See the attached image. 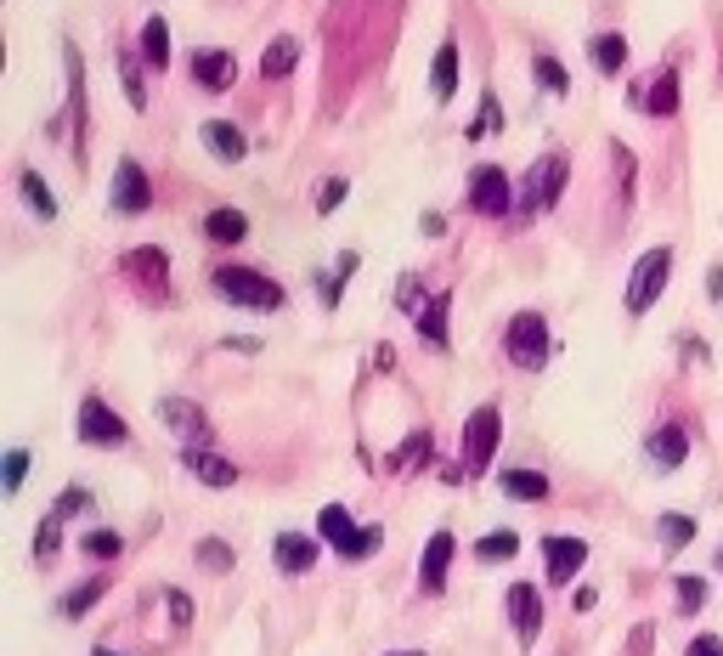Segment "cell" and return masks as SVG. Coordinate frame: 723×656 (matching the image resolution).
I'll return each mask as SVG.
<instances>
[{
  "label": "cell",
  "mask_w": 723,
  "mask_h": 656,
  "mask_svg": "<svg viewBox=\"0 0 723 656\" xmlns=\"http://www.w3.org/2000/svg\"><path fill=\"white\" fill-rule=\"evenodd\" d=\"M210 284H215V295H221L226 306H244V311H283V289L272 284L266 272H255V266H221Z\"/></svg>",
  "instance_id": "6da1fadb"
},
{
  "label": "cell",
  "mask_w": 723,
  "mask_h": 656,
  "mask_svg": "<svg viewBox=\"0 0 723 656\" xmlns=\"http://www.w3.org/2000/svg\"><path fill=\"white\" fill-rule=\"evenodd\" d=\"M317 538H322L333 554H340V560H368V554L384 543L379 527H357V521H351L345 504H328V509L317 515Z\"/></svg>",
  "instance_id": "7a4b0ae2"
},
{
  "label": "cell",
  "mask_w": 723,
  "mask_h": 656,
  "mask_svg": "<svg viewBox=\"0 0 723 656\" xmlns=\"http://www.w3.org/2000/svg\"><path fill=\"white\" fill-rule=\"evenodd\" d=\"M565 176H571V159H565V154H543V159H532V170L520 176V215H543V210H554L560 193H565Z\"/></svg>",
  "instance_id": "3957f363"
},
{
  "label": "cell",
  "mask_w": 723,
  "mask_h": 656,
  "mask_svg": "<svg viewBox=\"0 0 723 656\" xmlns=\"http://www.w3.org/2000/svg\"><path fill=\"white\" fill-rule=\"evenodd\" d=\"M503 351H509L514 368L543 373V362H549V317L543 311H514L509 328H503Z\"/></svg>",
  "instance_id": "277c9868"
},
{
  "label": "cell",
  "mask_w": 723,
  "mask_h": 656,
  "mask_svg": "<svg viewBox=\"0 0 723 656\" xmlns=\"http://www.w3.org/2000/svg\"><path fill=\"white\" fill-rule=\"evenodd\" d=\"M667 272H672V250H667V244L645 250V255L634 261V272H628V289H621V306H628L634 317H645V311L661 300V289H667Z\"/></svg>",
  "instance_id": "5b68a950"
},
{
  "label": "cell",
  "mask_w": 723,
  "mask_h": 656,
  "mask_svg": "<svg viewBox=\"0 0 723 656\" xmlns=\"http://www.w3.org/2000/svg\"><path fill=\"white\" fill-rule=\"evenodd\" d=\"M469 210L475 215H509V210H520V187L498 165H475L469 170Z\"/></svg>",
  "instance_id": "8992f818"
},
{
  "label": "cell",
  "mask_w": 723,
  "mask_h": 656,
  "mask_svg": "<svg viewBox=\"0 0 723 656\" xmlns=\"http://www.w3.org/2000/svg\"><path fill=\"white\" fill-rule=\"evenodd\" d=\"M498 436H503V413H498V402L475 408V413H469V431H464V470H469V476H480V470L492 464Z\"/></svg>",
  "instance_id": "52a82bcc"
},
{
  "label": "cell",
  "mask_w": 723,
  "mask_h": 656,
  "mask_svg": "<svg viewBox=\"0 0 723 656\" xmlns=\"http://www.w3.org/2000/svg\"><path fill=\"white\" fill-rule=\"evenodd\" d=\"M159 425L181 442V447H210V419L199 402H187V396H159Z\"/></svg>",
  "instance_id": "ba28073f"
},
{
  "label": "cell",
  "mask_w": 723,
  "mask_h": 656,
  "mask_svg": "<svg viewBox=\"0 0 723 656\" xmlns=\"http://www.w3.org/2000/svg\"><path fill=\"white\" fill-rule=\"evenodd\" d=\"M74 431H79L85 447H125V442H130V425H125V419H119L103 396H85V402H79V425H74Z\"/></svg>",
  "instance_id": "9c48e42d"
},
{
  "label": "cell",
  "mask_w": 723,
  "mask_h": 656,
  "mask_svg": "<svg viewBox=\"0 0 723 656\" xmlns=\"http://www.w3.org/2000/svg\"><path fill=\"white\" fill-rule=\"evenodd\" d=\"M119 215H148L153 210V181H148V170H141L136 159H119V170H114V199H108Z\"/></svg>",
  "instance_id": "30bf717a"
},
{
  "label": "cell",
  "mask_w": 723,
  "mask_h": 656,
  "mask_svg": "<svg viewBox=\"0 0 723 656\" xmlns=\"http://www.w3.org/2000/svg\"><path fill=\"white\" fill-rule=\"evenodd\" d=\"M628 103L634 108H645V114H656V119H667V114H679V68H656V80H639V85H628Z\"/></svg>",
  "instance_id": "8fae6325"
},
{
  "label": "cell",
  "mask_w": 723,
  "mask_h": 656,
  "mask_svg": "<svg viewBox=\"0 0 723 656\" xmlns=\"http://www.w3.org/2000/svg\"><path fill=\"white\" fill-rule=\"evenodd\" d=\"M543 554H549V567H543V578L560 589V583H571L576 572L588 567V543L583 538H560V532H549L543 538Z\"/></svg>",
  "instance_id": "7c38bea8"
},
{
  "label": "cell",
  "mask_w": 723,
  "mask_h": 656,
  "mask_svg": "<svg viewBox=\"0 0 723 656\" xmlns=\"http://www.w3.org/2000/svg\"><path fill=\"white\" fill-rule=\"evenodd\" d=\"M503 600H509V623H514L520 645H532L543 634V589L538 583H514Z\"/></svg>",
  "instance_id": "4fadbf2b"
},
{
  "label": "cell",
  "mask_w": 723,
  "mask_h": 656,
  "mask_svg": "<svg viewBox=\"0 0 723 656\" xmlns=\"http://www.w3.org/2000/svg\"><path fill=\"white\" fill-rule=\"evenodd\" d=\"M317 554H322V538H306V532H277L272 538V560H277V572H288V578L311 572Z\"/></svg>",
  "instance_id": "5bb4252c"
},
{
  "label": "cell",
  "mask_w": 723,
  "mask_h": 656,
  "mask_svg": "<svg viewBox=\"0 0 723 656\" xmlns=\"http://www.w3.org/2000/svg\"><path fill=\"white\" fill-rule=\"evenodd\" d=\"M645 458H650V470H679V464L690 458V436L679 431V425H656L650 436H645Z\"/></svg>",
  "instance_id": "9a60e30c"
},
{
  "label": "cell",
  "mask_w": 723,
  "mask_h": 656,
  "mask_svg": "<svg viewBox=\"0 0 723 656\" xmlns=\"http://www.w3.org/2000/svg\"><path fill=\"white\" fill-rule=\"evenodd\" d=\"M453 554H458L453 532H436V538L424 543V567H418V589H424V594H442V589H447V567H453Z\"/></svg>",
  "instance_id": "2e32d148"
},
{
  "label": "cell",
  "mask_w": 723,
  "mask_h": 656,
  "mask_svg": "<svg viewBox=\"0 0 723 656\" xmlns=\"http://www.w3.org/2000/svg\"><path fill=\"white\" fill-rule=\"evenodd\" d=\"M181 464H187V476L204 482V487H232V482H237V464H226V458L210 453V447H181Z\"/></svg>",
  "instance_id": "e0dca14e"
},
{
  "label": "cell",
  "mask_w": 723,
  "mask_h": 656,
  "mask_svg": "<svg viewBox=\"0 0 723 656\" xmlns=\"http://www.w3.org/2000/svg\"><path fill=\"white\" fill-rule=\"evenodd\" d=\"M63 57H68V114H74V159H85V68L74 40H63Z\"/></svg>",
  "instance_id": "ac0fdd59"
},
{
  "label": "cell",
  "mask_w": 723,
  "mask_h": 656,
  "mask_svg": "<svg viewBox=\"0 0 723 656\" xmlns=\"http://www.w3.org/2000/svg\"><path fill=\"white\" fill-rule=\"evenodd\" d=\"M119 266H125V277H136V284H141V289H153V295L170 284V261H164V250H130Z\"/></svg>",
  "instance_id": "d6986e66"
},
{
  "label": "cell",
  "mask_w": 723,
  "mask_h": 656,
  "mask_svg": "<svg viewBox=\"0 0 723 656\" xmlns=\"http://www.w3.org/2000/svg\"><path fill=\"white\" fill-rule=\"evenodd\" d=\"M192 80H199L204 91H226L237 80V63L232 52H215V45H204V52H192Z\"/></svg>",
  "instance_id": "ffe728a7"
},
{
  "label": "cell",
  "mask_w": 723,
  "mask_h": 656,
  "mask_svg": "<svg viewBox=\"0 0 723 656\" xmlns=\"http://www.w3.org/2000/svg\"><path fill=\"white\" fill-rule=\"evenodd\" d=\"M204 148L215 154V159H226V165H237V159H244L249 154V142H244V130H237V125H226V119H204Z\"/></svg>",
  "instance_id": "44dd1931"
},
{
  "label": "cell",
  "mask_w": 723,
  "mask_h": 656,
  "mask_svg": "<svg viewBox=\"0 0 723 656\" xmlns=\"http://www.w3.org/2000/svg\"><path fill=\"white\" fill-rule=\"evenodd\" d=\"M458 40H442V52L436 63H429V91H436V103H453V91H458Z\"/></svg>",
  "instance_id": "7402d4cb"
},
{
  "label": "cell",
  "mask_w": 723,
  "mask_h": 656,
  "mask_svg": "<svg viewBox=\"0 0 723 656\" xmlns=\"http://www.w3.org/2000/svg\"><path fill=\"white\" fill-rule=\"evenodd\" d=\"M204 239H210V244H226V250L244 244V239H249L244 210H210V215H204Z\"/></svg>",
  "instance_id": "603a6c76"
},
{
  "label": "cell",
  "mask_w": 723,
  "mask_h": 656,
  "mask_svg": "<svg viewBox=\"0 0 723 656\" xmlns=\"http://www.w3.org/2000/svg\"><path fill=\"white\" fill-rule=\"evenodd\" d=\"M498 487H503L509 498H520V504H543V498H549V476H543V470H503Z\"/></svg>",
  "instance_id": "cb8c5ba5"
},
{
  "label": "cell",
  "mask_w": 723,
  "mask_h": 656,
  "mask_svg": "<svg viewBox=\"0 0 723 656\" xmlns=\"http://www.w3.org/2000/svg\"><path fill=\"white\" fill-rule=\"evenodd\" d=\"M295 63H300V40H295V34H277V40H266V57H261V74H266V80H272V74L283 80V74L295 68Z\"/></svg>",
  "instance_id": "d4e9b609"
},
{
  "label": "cell",
  "mask_w": 723,
  "mask_h": 656,
  "mask_svg": "<svg viewBox=\"0 0 723 656\" xmlns=\"http://www.w3.org/2000/svg\"><path fill=\"white\" fill-rule=\"evenodd\" d=\"M588 57H594L599 74H621V63H628V40H621V34H594Z\"/></svg>",
  "instance_id": "484cf974"
},
{
  "label": "cell",
  "mask_w": 723,
  "mask_h": 656,
  "mask_svg": "<svg viewBox=\"0 0 723 656\" xmlns=\"http://www.w3.org/2000/svg\"><path fill=\"white\" fill-rule=\"evenodd\" d=\"M141 57H148V68H164V63H170V23H164V18L141 23Z\"/></svg>",
  "instance_id": "4316f807"
},
{
  "label": "cell",
  "mask_w": 723,
  "mask_h": 656,
  "mask_svg": "<svg viewBox=\"0 0 723 656\" xmlns=\"http://www.w3.org/2000/svg\"><path fill=\"white\" fill-rule=\"evenodd\" d=\"M447 311H453V295H436L424 311H418V335L429 346H447Z\"/></svg>",
  "instance_id": "83f0119b"
},
{
  "label": "cell",
  "mask_w": 723,
  "mask_h": 656,
  "mask_svg": "<svg viewBox=\"0 0 723 656\" xmlns=\"http://www.w3.org/2000/svg\"><path fill=\"white\" fill-rule=\"evenodd\" d=\"M18 187H23V204H29L34 215H45V221L57 215V199H52V187L40 181V170H18Z\"/></svg>",
  "instance_id": "f1b7e54d"
},
{
  "label": "cell",
  "mask_w": 723,
  "mask_h": 656,
  "mask_svg": "<svg viewBox=\"0 0 723 656\" xmlns=\"http://www.w3.org/2000/svg\"><path fill=\"white\" fill-rule=\"evenodd\" d=\"M514 549H520V538L503 527V532H487L475 543V560H487V567H498V560H514Z\"/></svg>",
  "instance_id": "f546056e"
},
{
  "label": "cell",
  "mask_w": 723,
  "mask_h": 656,
  "mask_svg": "<svg viewBox=\"0 0 723 656\" xmlns=\"http://www.w3.org/2000/svg\"><path fill=\"white\" fill-rule=\"evenodd\" d=\"M108 594V578H91V583H79V589H68V600H63V617H85L96 600Z\"/></svg>",
  "instance_id": "4dcf8cb0"
},
{
  "label": "cell",
  "mask_w": 723,
  "mask_h": 656,
  "mask_svg": "<svg viewBox=\"0 0 723 656\" xmlns=\"http://www.w3.org/2000/svg\"><path fill=\"white\" fill-rule=\"evenodd\" d=\"M656 538H661L667 549H684V543L695 538V521H690V515H661V521H656Z\"/></svg>",
  "instance_id": "1f68e13d"
},
{
  "label": "cell",
  "mask_w": 723,
  "mask_h": 656,
  "mask_svg": "<svg viewBox=\"0 0 723 656\" xmlns=\"http://www.w3.org/2000/svg\"><path fill=\"white\" fill-rule=\"evenodd\" d=\"M85 509H96L91 487H63V493H57V504H52L57 521H74V515H85Z\"/></svg>",
  "instance_id": "d6a6232c"
},
{
  "label": "cell",
  "mask_w": 723,
  "mask_h": 656,
  "mask_svg": "<svg viewBox=\"0 0 723 656\" xmlns=\"http://www.w3.org/2000/svg\"><path fill=\"white\" fill-rule=\"evenodd\" d=\"M672 594H679V612L695 617L701 605H706V578H679V583H672Z\"/></svg>",
  "instance_id": "836d02e7"
},
{
  "label": "cell",
  "mask_w": 723,
  "mask_h": 656,
  "mask_svg": "<svg viewBox=\"0 0 723 656\" xmlns=\"http://www.w3.org/2000/svg\"><path fill=\"white\" fill-rule=\"evenodd\" d=\"M79 549H85V554H96V560H114V554L125 549V538H119V532H103V527H96V532H85V538H79Z\"/></svg>",
  "instance_id": "e575fe53"
},
{
  "label": "cell",
  "mask_w": 723,
  "mask_h": 656,
  "mask_svg": "<svg viewBox=\"0 0 723 656\" xmlns=\"http://www.w3.org/2000/svg\"><path fill=\"white\" fill-rule=\"evenodd\" d=\"M199 567H204V572H232V543L204 538V543H199Z\"/></svg>",
  "instance_id": "d590c367"
},
{
  "label": "cell",
  "mask_w": 723,
  "mask_h": 656,
  "mask_svg": "<svg viewBox=\"0 0 723 656\" xmlns=\"http://www.w3.org/2000/svg\"><path fill=\"white\" fill-rule=\"evenodd\" d=\"M57 543H63V521H57V515H45L40 532H34V554L40 560H57Z\"/></svg>",
  "instance_id": "8d00e7d4"
},
{
  "label": "cell",
  "mask_w": 723,
  "mask_h": 656,
  "mask_svg": "<svg viewBox=\"0 0 723 656\" xmlns=\"http://www.w3.org/2000/svg\"><path fill=\"white\" fill-rule=\"evenodd\" d=\"M119 80H125V97H130V108L141 114V108H148V85H141V74H136V63H130V52L119 57Z\"/></svg>",
  "instance_id": "74e56055"
},
{
  "label": "cell",
  "mask_w": 723,
  "mask_h": 656,
  "mask_svg": "<svg viewBox=\"0 0 723 656\" xmlns=\"http://www.w3.org/2000/svg\"><path fill=\"white\" fill-rule=\"evenodd\" d=\"M532 74H538V85H549V91H554V97H565V91H571V80H565V68H560V63H554L549 52H543V57L532 63Z\"/></svg>",
  "instance_id": "f35d334b"
},
{
  "label": "cell",
  "mask_w": 723,
  "mask_h": 656,
  "mask_svg": "<svg viewBox=\"0 0 723 656\" xmlns=\"http://www.w3.org/2000/svg\"><path fill=\"white\" fill-rule=\"evenodd\" d=\"M424 453H429V436H424V431H413V442H402V447H396V470H418Z\"/></svg>",
  "instance_id": "ab89813d"
},
{
  "label": "cell",
  "mask_w": 723,
  "mask_h": 656,
  "mask_svg": "<svg viewBox=\"0 0 723 656\" xmlns=\"http://www.w3.org/2000/svg\"><path fill=\"white\" fill-rule=\"evenodd\" d=\"M340 284H345V272L333 266V272H317V295H322V306H340Z\"/></svg>",
  "instance_id": "60d3db41"
},
{
  "label": "cell",
  "mask_w": 723,
  "mask_h": 656,
  "mask_svg": "<svg viewBox=\"0 0 723 656\" xmlns=\"http://www.w3.org/2000/svg\"><path fill=\"white\" fill-rule=\"evenodd\" d=\"M396 306H402V311H418V306H424L418 277H396Z\"/></svg>",
  "instance_id": "b9f144b4"
},
{
  "label": "cell",
  "mask_w": 723,
  "mask_h": 656,
  "mask_svg": "<svg viewBox=\"0 0 723 656\" xmlns=\"http://www.w3.org/2000/svg\"><path fill=\"white\" fill-rule=\"evenodd\" d=\"M23 476H29V453H23V447H12V453H7V493H18V487H23Z\"/></svg>",
  "instance_id": "7bdbcfd3"
},
{
  "label": "cell",
  "mask_w": 723,
  "mask_h": 656,
  "mask_svg": "<svg viewBox=\"0 0 723 656\" xmlns=\"http://www.w3.org/2000/svg\"><path fill=\"white\" fill-rule=\"evenodd\" d=\"M340 204H345V181L333 176V181H322V193H317V210L328 215V210H340Z\"/></svg>",
  "instance_id": "ee69618b"
},
{
  "label": "cell",
  "mask_w": 723,
  "mask_h": 656,
  "mask_svg": "<svg viewBox=\"0 0 723 656\" xmlns=\"http://www.w3.org/2000/svg\"><path fill=\"white\" fill-rule=\"evenodd\" d=\"M684 656H723V639H717V634H695V639L684 645Z\"/></svg>",
  "instance_id": "f6af8a7d"
},
{
  "label": "cell",
  "mask_w": 723,
  "mask_h": 656,
  "mask_svg": "<svg viewBox=\"0 0 723 656\" xmlns=\"http://www.w3.org/2000/svg\"><path fill=\"white\" fill-rule=\"evenodd\" d=\"M164 600H170V612H176V623L187 628V623H192V605H187V594H176V589H170Z\"/></svg>",
  "instance_id": "bcb514c9"
},
{
  "label": "cell",
  "mask_w": 723,
  "mask_h": 656,
  "mask_svg": "<svg viewBox=\"0 0 723 656\" xmlns=\"http://www.w3.org/2000/svg\"><path fill=\"white\" fill-rule=\"evenodd\" d=\"M706 295H712V306H723V266L706 272Z\"/></svg>",
  "instance_id": "7dc6e473"
},
{
  "label": "cell",
  "mask_w": 723,
  "mask_h": 656,
  "mask_svg": "<svg viewBox=\"0 0 723 656\" xmlns=\"http://www.w3.org/2000/svg\"><path fill=\"white\" fill-rule=\"evenodd\" d=\"M594 600H599L594 589H576V594H571V605H576V612H594Z\"/></svg>",
  "instance_id": "c3c4849f"
},
{
  "label": "cell",
  "mask_w": 723,
  "mask_h": 656,
  "mask_svg": "<svg viewBox=\"0 0 723 656\" xmlns=\"http://www.w3.org/2000/svg\"><path fill=\"white\" fill-rule=\"evenodd\" d=\"M384 656H424V650H384Z\"/></svg>",
  "instance_id": "681fc988"
},
{
  "label": "cell",
  "mask_w": 723,
  "mask_h": 656,
  "mask_svg": "<svg viewBox=\"0 0 723 656\" xmlns=\"http://www.w3.org/2000/svg\"><path fill=\"white\" fill-rule=\"evenodd\" d=\"M712 560H717V572H723V543H717V554H712Z\"/></svg>",
  "instance_id": "f907efd6"
},
{
  "label": "cell",
  "mask_w": 723,
  "mask_h": 656,
  "mask_svg": "<svg viewBox=\"0 0 723 656\" xmlns=\"http://www.w3.org/2000/svg\"><path fill=\"white\" fill-rule=\"evenodd\" d=\"M91 656H114V650H91Z\"/></svg>",
  "instance_id": "816d5d0a"
}]
</instances>
